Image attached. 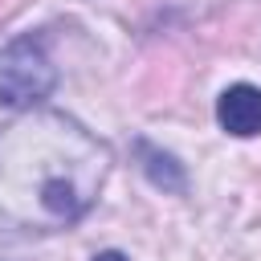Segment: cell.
<instances>
[{"label":"cell","mask_w":261,"mask_h":261,"mask_svg":"<svg viewBox=\"0 0 261 261\" xmlns=\"http://www.w3.org/2000/svg\"><path fill=\"white\" fill-rule=\"evenodd\" d=\"M110 175V147L61 110L29 106L0 126V228L57 232L86 216Z\"/></svg>","instance_id":"cell-1"},{"label":"cell","mask_w":261,"mask_h":261,"mask_svg":"<svg viewBox=\"0 0 261 261\" xmlns=\"http://www.w3.org/2000/svg\"><path fill=\"white\" fill-rule=\"evenodd\" d=\"M57 86V69L41 45V37H12L0 45V106L29 110L45 102Z\"/></svg>","instance_id":"cell-2"},{"label":"cell","mask_w":261,"mask_h":261,"mask_svg":"<svg viewBox=\"0 0 261 261\" xmlns=\"http://www.w3.org/2000/svg\"><path fill=\"white\" fill-rule=\"evenodd\" d=\"M216 122L220 130L237 135V139H253L261 135V86L237 82L216 98Z\"/></svg>","instance_id":"cell-3"},{"label":"cell","mask_w":261,"mask_h":261,"mask_svg":"<svg viewBox=\"0 0 261 261\" xmlns=\"http://www.w3.org/2000/svg\"><path fill=\"white\" fill-rule=\"evenodd\" d=\"M135 155H139V167H143V175L155 184V188H163V192H184L188 188V175H184V167L175 163V155H167V151H159L155 143H147V139H139L135 143Z\"/></svg>","instance_id":"cell-4"},{"label":"cell","mask_w":261,"mask_h":261,"mask_svg":"<svg viewBox=\"0 0 261 261\" xmlns=\"http://www.w3.org/2000/svg\"><path fill=\"white\" fill-rule=\"evenodd\" d=\"M94 261H126V257H122V253H118V249H106V253H98V257H94Z\"/></svg>","instance_id":"cell-5"}]
</instances>
